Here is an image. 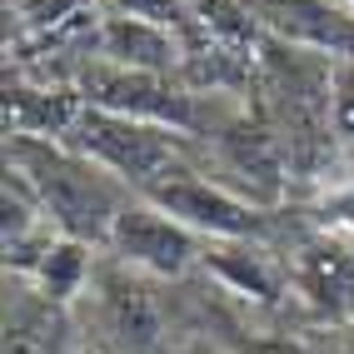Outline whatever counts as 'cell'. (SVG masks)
I'll use <instances>...</instances> for the list:
<instances>
[{"mask_svg": "<svg viewBox=\"0 0 354 354\" xmlns=\"http://www.w3.org/2000/svg\"><path fill=\"white\" fill-rule=\"evenodd\" d=\"M6 165L20 170L45 205V215L60 234L85 240L105 250L115 215L125 209L135 190H125L110 170H100L90 155H80L65 140H40V135H6Z\"/></svg>", "mask_w": 354, "mask_h": 354, "instance_id": "cell-1", "label": "cell"}, {"mask_svg": "<svg viewBox=\"0 0 354 354\" xmlns=\"http://www.w3.org/2000/svg\"><path fill=\"white\" fill-rule=\"evenodd\" d=\"M80 344L95 354H175V329L160 299V279L100 250L85 295L70 304Z\"/></svg>", "mask_w": 354, "mask_h": 354, "instance_id": "cell-2", "label": "cell"}, {"mask_svg": "<svg viewBox=\"0 0 354 354\" xmlns=\"http://www.w3.org/2000/svg\"><path fill=\"white\" fill-rule=\"evenodd\" d=\"M65 145L90 155L100 170H110L135 195H150L165 180L205 170L190 130L155 125V120H130V115H110V110H90V105L80 110V120L70 125Z\"/></svg>", "mask_w": 354, "mask_h": 354, "instance_id": "cell-3", "label": "cell"}, {"mask_svg": "<svg viewBox=\"0 0 354 354\" xmlns=\"http://www.w3.org/2000/svg\"><path fill=\"white\" fill-rule=\"evenodd\" d=\"M75 95L90 110H110V115H130V120H155V125H175V130H195V100L180 80L170 75H150V70H130L90 55L75 70Z\"/></svg>", "mask_w": 354, "mask_h": 354, "instance_id": "cell-4", "label": "cell"}, {"mask_svg": "<svg viewBox=\"0 0 354 354\" xmlns=\"http://www.w3.org/2000/svg\"><path fill=\"white\" fill-rule=\"evenodd\" d=\"M105 250L125 265L145 270L160 285H175V279L195 274L200 270V254H205V240L195 230H185L175 215H165L160 205H150L145 195H130L125 209L115 215L110 225V240Z\"/></svg>", "mask_w": 354, "mask_h": 354, "instance_id": "cell-5", "label": "cell"}, {"mask_svg": "<svg viewBox=\"0 0 354 354\" xmlns=\"http://www.w3.org/2000/svg\"><path fill=\"white\" fill-rule=\"evenodd\" d=\"M145 200L160 205L165 215H175L185 230H195L200 240H265L270 234V209L265 205L245 200L240 190H230V185H220L205 170L165 180Z\"/></svg>", "mask_w": 354, "mask_h": 354, "instance_id": "cell-6", "label": "cell"}, {"mask_svg": "<svg viewBox=\"0 0 354 354\" xmlns=\"http://www.w3.org/2000/svg\"><path fill=\"white\" fill-rule=\"evenodd\" d=\"M200 274L220 295L240 299L245 310H274L290 295V259L274 254L265 240H205Z\"/></svg>", "mask_w": 354, "mask_h": 354, "instance_id": "cell-7", "label": "cell"}, {"mask_svg": "<svg viewBox=\"0 0 354 354\" xmlns=\"http://www.w3.org/2000/svg\"><path fill=\"white\" fill-rule=\"evenodd\" d=\"M285 259H290V295L319 324H344L354 315V250L339 234H310Z\"/></svg>", "mask_w": 354, "mask_h": 354, "instance_id": "cell-8", "label": "cell"}, {"mask_svg": "<svg viewBox=\"0 0 354 354\" xmlns=\"http://www.w3.org/2000/svg\"><path fill=\"white\" fill-rule=\"evenodd\" d=\"M75 310L50 299L26 274H6V354H75Z\"/></svg>", "mask_w": 354, "mask_h": 354, "instance_id": "cell-9", "label": "cell"}, {"mask_svg": "<svg viewBox=\"0 0 354 354\" xmlns=\"http://www.w3.org/2000/svg\"><path fill=\"white\" fill-rule=\"evenodd\" d=\"M90 45H95L100 60L130 65V70H150V75H180V65H185V35L180 30L150 26V20H130V15L95 10Z\"/></svg>", "mask_w": 354, "mask_h": 354, "instance_id": "cell-10", "label": "cell"}, {"mask_svg": "<svg viewBox=\"0 0 354 354\" xmlns=\"http://www.w3.org/2000/svg\"><path fill=\"white\" fill-rule=\"evenodd\" d=\"M85 100L65 85H6V135H40V140H65L70 125L80 120Z\"/></svg>", "mask_w": 354, "mask_h": 354, "instance_id": "cell-11", "label": "cell"}, {"mask_svg": "<svg viewBox=\"0 0 354 354\" xmlns=\"http://www.w3.org/2000/svg\"><path fill=\"white\" fill-rule=\"evenodd\" d=\"M95 259H100V250H95V245L70 240V234H55L50 250L35 259V270H30L26 279H30V285H40L50 299L75 304V299L85 295V285H90V274H95Z\"/></svg>", "mask_w": 354, "mask_h": 354, "instance_id": "cell-12", "label": "cell"}, {"mask_svg": "<svg viewBox=\"0 0 354 354\" xmlns=\"http://www.w3.org/2000/svg\"><path fill=\"white\" fill-rule=\"evenodd\" d=\"M310 225H315V234H339V240L354 234V180L349 175L315 185V195H310Z\"/></svg>", "mask_w": 354, "mask_h": 354, "instance_id": "cell-13", "label": "cell"}, {"mask_svg": "<svg viewBox=\"0 0 354 354\" xmlns=\"http://www.w3.org/2000/svg\"><path fill=\"white\" fill-rule=\"evenodd\" d=\"M95 10H105V15H130V20H150V26L180 30V35H190V30L200 26L190 0H95Z\"/></svg>", "mask_w": 354, "mask_h": 354, "instance_id": "cell-14", "label": "cell"}, {"mask_svg": "<svg viewBox=\"0 0 354 354\" xmlns=\"http://www.w3.org/2000/svg\"><path fill=\"white\" fill-rule=\"evenodd\" d=\"M230 354H319L315 339H295L279 329H254V324H234L230 335H215Z\"/></svg>", "mask_w": 354, "mask_h": 354, "instance_id": "cell-15", "label": "cell"}, {"mask_svg": "<svg viewBox=\"0 0 354 354\" xmlns=\"http://www.w3.org/2000/svg\"><path fill=\"white\" fill-rule=\"evenodd\" d=\"M329 125H335V140L354 145V60L329 65Z\"/></svg>", "mask_w": 354, "mask_h": 354, "instance_id": "cell-16", "label": "cell"}, {"mask_svg": "<svg viewBox=\"0 0 354 354\" xmlns=\"http://www.w3.org/2000/svg\"><path fill=\"white\" fill-rule=\"evenodd\" d=\"M175 354H230V349H225L215 335H180Z\"/></svg>", "mask_w": 354, "mask_h": 354, "instance_id": "cell-17", "label": "cell"}, {"mask_svg": "<svg viewBox=\"0 0 354 354\" xmlns=\"http://www.w3.org/2000/svg\"><path fill=\"white\" fill-rule=\"evenodd\" d=\"M344 175L354 180V145H344Z\"/></svg>", "mask_w": 354, "mask_h": 354, "instance_id": "cell-18", "label": "cell"}, {"mask_svg": "<svg viewBox=\"0 0 354 354\" xmlns=\"http://www.w3.org/2000/svg\"><path fill=\"white\" fill-rule=\"evenodd\" d=\"M344 10H349V15H354V0H344Z\"/></svg>", "mask_w": 354, "mask_h": 354, "instance_id": "cell-19", "label": "cell"}, {"mask_svg": "<svg viewBox=\"0 0 354 354\" xmlns=\"http://www.w3.org/2000/svg\"><path fill=\"white\" fill-rule=\"evenodd\" d=\"M75 354H95V349H85V344H80V349H75Z\"/></svg>", "mask_w": 354, "mask_h": 354, "instance_id": "cell-20", "label": "cell"}]
</instances>
